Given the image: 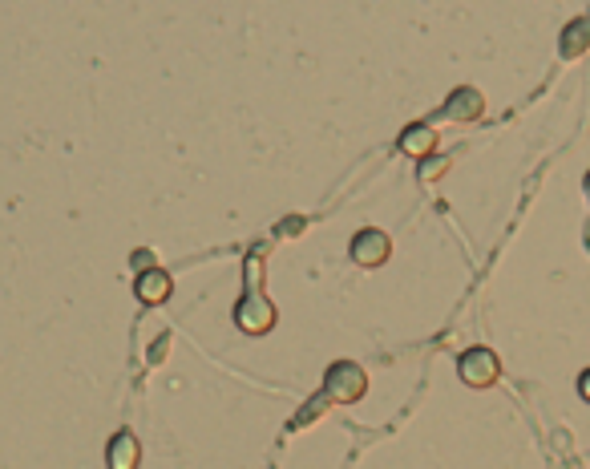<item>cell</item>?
Masks as SVG:
<instances>
[{"mask_svg": "<svg viewBox=\"0 0 590 469\" xmlns=\"http://www.w3.org/2000/svg\"><path fill=\"white\" fill-rule=\"evenodd\" d=\"M405 154H413V158H429L437 146H441V134H437V126L433 122H413V126H405L401 130V142H397Z\"/></svg>", "mask_w": 590, "mask_h": 469, "instance_id": "obj_8", "label": "cell"}, {"mask_svg": "<svg viewBox=\"0 0 590 469\" xmlns=\"http://www.w3.org/2000/svg\"><path fill=\"white\" fill-rule=\"evenodd\" d=\"M388 255H392V239L384 231L364 227V231L352 235V259L360 267H380V263H388Z\"/></svg>", "mask_w": 590, "mask_h": 469, "instance_id": "obj_4", "label": "cell"}, {"mask_svg": "<svg viewBox=\"0 0 590 469\" xmlns=\"http://www.w3.org/2000/svg\"><path fill=\"white\" fill-rule=\"evenodd\" d=\"M441 114H445L449 122H477V118L485 114V98H481V89H473V85H457V89L449 93V98H445Z\"/></svg>", "mask_w": 590, "mask_h": 469, "instance_id": "obj_5", "label": "cell"}, {"mask_svg": "<svg viewBox=\"0 0 590 469\" xmlns=\"http://www.w3.org/2000/svg\"><path fill=\"white\" fill-rule=\"evenodd\" d=\"M170 292H174V279H170V271H162V267H150V271H138V279H134V296L142 300V304H166L170 300Z\"/></svg>", "mask_w": 590, "mask_h": 469, "instance_id": "obj_6", "label": "cell"}, {"mask_svg": "<svg viewBox=\"0 0 590 469\" xmlns=\"http://www.w3.org/2000/svg\"><path fill=\"white\" fill-rule=\"evenodd\" d=\"M457 377L469 385V389H489V385H498L502 377V356L494 348H485V344H473L457 356Z\"/></svg>", "mask_w": 590, "mask_h": 469, "instance_id": "obj_2", "label": "cell"}, {"mask_svg": "<svg viewBox=\"0 0 590 469\" xmlns=\"http://www.w3.org/2000/svg\"><path fill=\"white\" fill-rule=\"evenodd\" d=\"M275 320H279V312H275V304L251 284V292L235 304V324H239V332H247V336H263V332H271L275 328Z\"/></svg>", "mask_w": 590, "mask_h": 469, "instance_id": "obj_3", "label": "cell"}, {"mask_svg": "<svg viewBox=\"0 0 590 469\" xmlns=\"http://www.w3.org/2000/svg\"><path fill=\"white\" fill-rule=\"evenodd\" d=\"M142 461V441L134 437V429H118L106 445V465L110 469H138Z\"/></svg>", "mask_w": 590, "mask_h": 469, "instance_id": "obj_7", "label": "cell"}, {"mask_svg": "<svg viewBox=\"0 0 590 469\" xmlns=\"http://www.w3.org/2000/svg\"><path fill=\"white\" fill-rule=\"evenodd\" d=\"M578 397H582V401L590 405V368H586V372H582V377H578Z\"/></svg>", "mask_w": 590, "mask_h": 469, "instance_id": "obj_12", "label": "cell"}, {"mask_svg": "<svg viewBox=\"0 0 590 469\" xmlns=\"http://www.w3.org/2000/svg\"><path fill=\"white\" fill-rule=\"evenodd\" d=\"M582 191H586V199H590V170H586V178H582Z\"/></svg>", "mask_w": 590, "mask_h": 469, "instance_id": "obj_13", "label": "cell"}, {"mask_svg": "<svg viewBox=\"0 0 590 469\" xmlns=\"http://www.w3.org/2000/svg\"><path fill=\"white\" fill-rule=\"evenodd\" d=\"M138 271H150L154 267V251H134V259H130Z\"/></svg>", "mask_w": 590, "mask_h": 469, "instance_id": "obj_11", "label": "cell"}, {"mask_svg": "<svg viewBox=\"0 0 590 469\" xmlns=\"http://www.w3.org/2000/svg\"><path fill=\"white\" fill-rule=\"evenodd\" d=\"M368 393V372L356 360H336L324 372V397L336 405H356Z\"/></svg>", "mask_w": 590, "mask_h": 469, "instance_id": "obj_1", "label": "cell"}, {"mask_svg": "<svg viewBox=\"0 0 590 469\" xmlns=\"http://www.w3.org/2000/svg\"><path fill=\"white\" fill-rule=\"evenodd\" d=\"M445 170H449V158H425V162H421V178H425V182H437Z\"/></svg>", "mask_w": 590, "mask_h": 469, "instance_id": "obj_10", "label": "cell"}, {"mask_svg": "<svg viewBox=\"0 0 590 469\" xmlns=\"http://www.w3.org/2000/svg\"><path fill=\"white\" fill-rule=\"evenodd\" d=\"M590 49V17H574L570 25H562V33H558V53L566 57V61H574V57H582Z\"/></svg>", "mask_w": 590, "mask_h": 469, "instance_id": "obj_9", "label": "cell"}]
</instances>
